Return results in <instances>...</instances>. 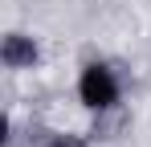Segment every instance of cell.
Masks as SVG:
<instances>
[{
	"label": "cell",
	"instance_id": "cell-1",
	"mask_svg": "<svg viewBox=\"0 0 151 147\" xmlns=\"http://www.w3.org/2000/svg\"><path fill=\"white\" fill-rule=\"evenodd\" d=\"M78 98L90 106V110H110L114 102H119V82H114V74L106 70V66H86L82 78H78Z\"/></svg>",
	"mask_w": 151,
	"mask_h": 147
},
{
	"label": "cell",
	"instance_id": "cell-2",
	"mask_svg": "<svg viewBox=\"0 0 151 147\" xmlns=\"http://www.w3.org/2000/svg\"><path fill=\"white\" fill-rule=\"evenodd\" d=\"M0 57H4L8 70H25V66H33L41 53H37V41H33V37H25V33H8V37H4V49H0Z\"/></svg>",
	"mask_w": 151,
	"mask_h": 147
},
{
	"label": "cell",
	"instance_id": "cell-3",
	"mask_svg": "<svg viewBox=\"0 0 151 147\" xmlns=\"http://www.w3.org/2000/svg\"><path fill=\"white\" fill-rule=\"evenodd\" d=\"M49 147H86V143L74 139V135H57V139H49Z\"/></svg>",
	"mask_w": 151,
	"mask_h": 147
}]
</instances>
